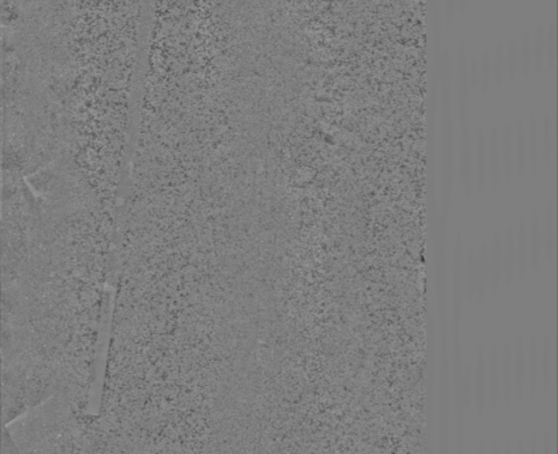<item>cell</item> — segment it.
I'll use <instances>...</instances> for the list:
<instances>
[{"mask_svg": "<svg viewBox=\"0 0 558 454\" xmlns=\"http://www.w3.org/2000/svg\"><path fill=\"white\" fill-rule=\"evenodd\" d=\"M478 155H477V159H478V165H477V169H478V183H480V187L481 185H484V177H485V160H486V153H485V141H484V135L480 132V135H478Z\"/></svg>", "mask_w": 558, "mask_h": 454, "instance_id": "1", "label": "cell"}, {"mask_svg": "<svg viewBox=\"0 0 558 454\" xmlns=\"http://www.w3.org/2000/svg\"><path fill=\"white\" fill-rule=\"evenodd\" d=\"M530 53H532V43H530V38L526 35L522 38V44H521V48L518 49V61L523 67V70H528L530 66V57H532Z\"/></svg>", "mask_w": 558, "mask_h": 454, "instance_id": "2", "label": "cell"}, {"mask_svg": "<svg viewBox=\"0 0 558 454\" xmlns=\"http://www.w3.org/2000/svg\"><path fill=\"white\" fill-rule=\"evenodd\" d=\"M541 249V236H540V228H538V223H537V217L533 218L532 224V241H530V250H532V257L534 260L538 258Z\"/></svg>", "mask_w": 558, "mask_h": 454, "instance_id": "3", "label": "cell"}, {"mask_svg": "<svg viewBox=\"0 0 558 454\" xmlns=\"http://www.w3.org/2000/svg\"><path fill=\"white\" fill-rule=\"evenodd\" d=\"M554 221L553 213L548 212V223L545 221V247L546 250H553L554 248Z\"/></svg>", "mask_w": 558, "mask_h": 454, "instance_id": "4", "label": "cell"}, {"mask_svg": "<svg viewBox=\"0 0 558 454\" xmlns=\"http://www.w3.org/2000/svg\"><path fill=\"white\" fill-rule=\"evenodd\" d=\"M490 151H489V160L492 164V173L496 177L497 176V166H498V149H497V137L496 133H492L490 137Z\"/></svg>", "mask_w": 558, "mask_h": 454, "instance_id": "5", "label": "cell"}, {"mask_svg": "<svg viewBox=\"0 0 558 454\" xmlns=\"http://www.w3.org/2000/svg\"><path fill=\"white\" fill-rule=\"evenodd\" d=\"M518 66V47L515 44V40H512V43L508 49V67H509L510 74L515 72V68Z\"/></svg>", "mask_w": 558, "mask_h": 454, "instance_id": "6", "label": "cell"}, {"mask_svg": "<svg viewBox=\"0 0 558 454\" xmlns=\"http://www.w3.org/2000/svg\"><path fill=\"white\" fill-rule=\"evenodd\" d=\"M526 250H528V240H526V229H523V225H521L519 229V260L523 262V258L526 261Z\"/></svg>", "mask_w": 558, "mask_h": 454, "instance_id": "7", "label": "cell"}]
</instances>
